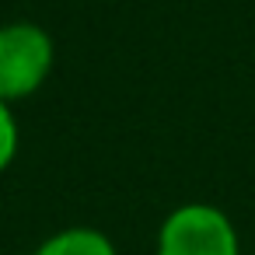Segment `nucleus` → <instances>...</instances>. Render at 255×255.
Segmentation results:
<instances>
[{"instance_id": "7ed1b4c3", "label": "nucleus", "mask_w": 255, "mask_h": 255, "mask_svg": "<svg viewBox=\"0 0 255 255\" xmlns=\"http://www.w3.org/2000/svg\"><path fill=\"white\" fill-rule=\"evenodd\" d=\"M32 255H119L112 238L98 227H63L49 234Z\"/></svg>"}, {"instance_id": "f257e3e1", "label": "nucleus", "mask_w": 255, "mask_h": 255, "mask_svg": "<svg viewBox=\"0 0 255 255\" xmlns=\"http://www.w3.org/2000/svg\"><path fill=\"white\" fill-rule=\"evenodd\" d=\"M56 46L53 35L35 21L0 25V102L32 98L53 74Z\"/></svg>"}, {"instance_id": "f03ea898", "label": "nucleus", "mask_w": 255, "mask_h": 255, "mask_svg": "<svg viewBox=\"0 0 255 255\" xmlns=\"http://www.w3.org/2000/svg\"><path fill=\"white\" fill-rule=\"evenodd\" d=\"M154 255H241V241L220 206L182 203L161 220Z\"/></svg>"}, {"instance_id": "20e7f679", "label": "nucleus", "mask_w": 255, "mask_h": 255, "mask_svg": "<svg viewBox=\"0 0 255 255\" xmlns=\"http://www.w3.org/2000/svg\"><path fill=\"white\" fill-rule=\"evenodd\" d=\"M14 154H18V119L7 102H0V175L11 168Z\"/></svg>"}]
</instances>
